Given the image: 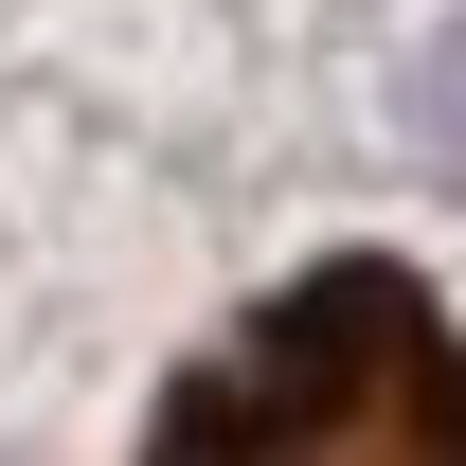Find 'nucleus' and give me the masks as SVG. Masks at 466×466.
Returning a JSON list of instances; mask_svg holds the SVG:
<instances>
[{"instance_id":"1","label":"nucleus","mask_w":466,"mask_h":466,"mask_svg":"<svg viewBox=\"0 0 466 466\" xmlns=\"http://www.w3.org/2000/svg\"><path fill=\"white\" fill-rule=\"evenodd\" d=\"M144 466H466V341L395 251H341L162 395Z\"/></svg>"}]
</instances>
